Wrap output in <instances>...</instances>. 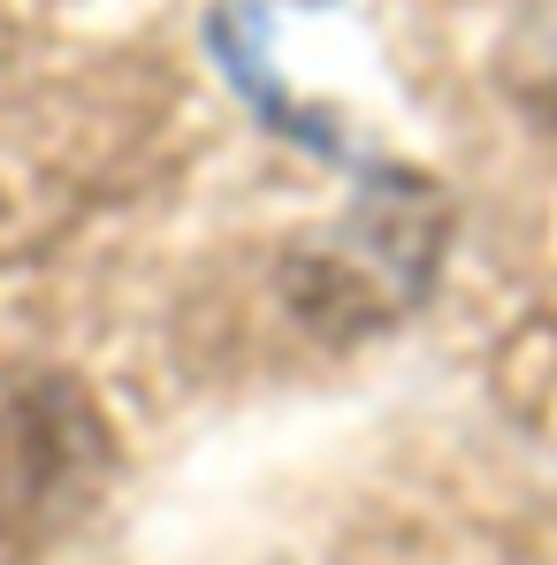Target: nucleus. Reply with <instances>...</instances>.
Instances as JSON below:
<instances>
[]
</instances>
